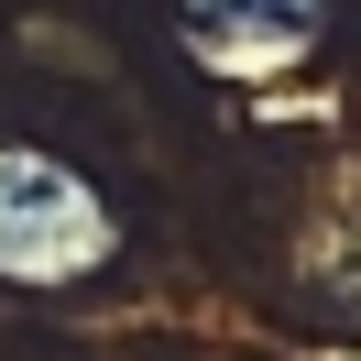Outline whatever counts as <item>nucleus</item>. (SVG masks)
I'll use <instances>...</instances> for the list:
<instances>
[{
    "instance_id": "f257e3e1",
    "label": "nucleus",
    "mask_w": 361,
    "mask_h": 361,
    "mask_svg": "<svg viewBox=\"0 0 361 361\" xmlns=\"http://www.w3.org/2000/svg\"><path fill=\"white\" fill-rule=\"evenodd\" d=\"M121 252V219L77 164L0 142V285H88Z\"/></svg>"
},
{
    "instance_id": "f03ea898",
    "label": "nucleus",
    "mask_w": 361,
    "mask_h": 361,
    "mask_svg": "<svg viewBox=\"0 0 361 361\" xmlns=\"http://www.w3.org/2000/svg\"><path fill=\"white\" fill-rule=\"evenodd\" d=\"M295 274H307V285L329 295L339 317H361V186L317 208V230L295 241Z\"/></svg>"
},
{
    "instance_id": "7ed1b4c3",
    "label": "nucleus",
    "mask_w": 361,
    "mask_h": 361,
    "mask_svg": "<svg viewBox=\"0 0 361 361\" xmlns=\"http://www.w3.org/2000/svg\"><path fill=\"white\" fill-rule=\"evenodd\" d=\"M186 11H241V23H252V11H263V23H285V33H295V23H307V11H317V0H186Z\"/></svg>"
}]
</instances>
